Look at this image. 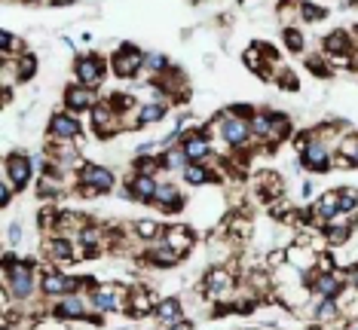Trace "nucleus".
Masks as SVG:
<instances>
[{
	"instance_id": "18",
	"label": "nucleus",
	"mask_w": 358,
	"mask_h": 330,
	"mask_svg": "<svg viewBox=\"0 0 358 330\" xmlns=\"http://www.w3.org/2000/svg\"><path fill=\"white\" fill-rule=\"evenodd\" d=\"M236 287V278H233V272L230 269H224V267H217V269H211L208 272V278H206V291L211 297H227Z\"/></svg>"
},
{
	"instance_id": "46",
	"label": "nucleus",
	"mask_w": 358,
	"mask_h": 330,
	"mask_svg": "<svg viewBox=\"0 0 358 330\" xmlns=\"http://www.w3.org/2000/svg\"><path fill=\"white\" fill-rule=\"evenodd\" d=\"M349 281H352V287H358V267H352V272H349Z\"/></svg>"
},
{
	"instance_id": "20",
	"label": "nucleus",
	"mask_w": 358,
	"mask_h": 330,
	"mask_svg": "<svg viewBox=\"0 0 358 330\" xmlns=\"http://www.w3.org/2000/svg\"><path fill=\"white\" fill-rule=\"evenodd\" d=\"M148 260L153 263V267H175V263L181 260V257H178L172 248H169L166 241H162V236H159V239H153V245L148 248Z\"/></svg>"
},
{
	"instance_id": "10",
	"label": "nucleus",
	"mask_w": 358,
	"mask_h": 330,
	"mask_svg": "<svg viewBox=\"0 0 358 330\" xmlns=\"http://www.w3.org/2000/svg\"><path fill=\"white\" fill-rule=\"evenodd\" d=\"M89 303H92L95 312H120V309H126L129 297L120 291L117 285H104V287H99V291H92Z\"/></svg>"
},
{
	"instance_id": "7",
	"label": "nucleus",
	"mask_w": 358,
	"mask_h": 330,
	"mask_svg": "<svg viewBox=\"0 0 358 330\" xmlns=\"http://www.w3.org/2000/svg\"><path fill=\"white\" fill-rule=\"evenodd\" d=\"M34 168L37 165H34V159H31V156H25V153H10V156H6L3 172H6V181H10L15 190H22V187H28Z\"/></svg>"
},
{
	"instance_id": "16",
	"label": "nucleus",
	"mask_w": 358,
	"mask_h": 330,
	"mask_svg": "<svg viewBox=\"0 0 358 330\" xmlns=\"http://www.w3.org/2000/svg\"><path fill=\"white\" fill-rule=\"evenodd\" d=\"M313 291L315 297H328V300H337L343 294V276L340 272H319L313 278Z\"/></svg>"
},
{
	"instance_id": "19",
	"label": "nucleus",
	"mask_w": 358,
	"mask_h": 330,
	"mask_svg": "<svg viewBox=\"0 0 358 330\" xmlns=\"http://www.w3.org/2000/svg\"><path fill=\"white\" fill-rule=\"evenodd\" d=\"M153 312H157L159 324H166V327H175V324H181V321H184V309H181V303H178L175 297H169V300H159Z\"/></svg>"
},
{
	"instance_id": "39",
	"label": "nucleus",
	"mask_w": 358,
	"mask_h": 330,
	"mask_svg": "<svg viewBox=\"0 0 358 330\" xmlns=\"http://www.w3.org/2000/svg\"><path fill=\"white\" fill-rule=\"evenodd\" d=\"M324 10L322 6H313V3H300V19L303 22H322Z\"/></svg>"
},
{
	"instance_id": "11",
	"label": "nucleus",
	"mask_w": 358,
	"mask_h": 330,
	"mask_svg": "<svg viewBox=\"0 0 358 330\" xmlns=\"http://www.w3.org/2000/svg\"><path fill=\"white\" fill-rule=\"evenodd\" d=\"M50 138H55L59 144L64 141H80V123L77 117H71V110H59L50 119Z\"/></svg>"
},
{
	"instance_id": "45",
	"label": "nucleus",
	"mask_w": 358,
	"mask_h": 330,
	"mask_svg": "<svg viewBox=\"0 0 358 330\" xmlns=\"http://www.w3.org/2000/svg\"><path fill=\"white\" fill-rule=\"evenodd\" d=\"M169 330H193L190 321H181V324H175V327H169Z\"/></svg>"
},
{
	"instance_id": "26",
	"label": "nucleus",
	"mask_w": 358,
	"mask_h": 330,
	"mask_svg": "<svg viewBox=\"0 0 358 330\" xmlns=\"http://www.w3.org/2000/svg\"><path fill=\"white\" fill-rule=\"evenodd\" d=\"M257 190H260V196H264L266 202H273L275 196H282V181L275 178L273 172H266V174H260L257 178Z\"/></svg>"
},
{
	"instance_id": "49",
	"label": "nucleus",
	"mask_w": 358,
	"mask_h": 330,
	"mask_svg": "<svg viewBox=\"0 0 358 330\" xmlns=\"http://www.w3.org/2000/svg\"><path fill=\"white\" fill-rule=\"evenodd\" d=\"M55 3H68V0H55Z\"/></svg>"
},
{
	"instance_id": "9",
	"label": "nucleus",
	"mask_w": 358,
	"mask_h": 330,
	"mask_svg": "<svg viewBox=\"0 0 358 330\" xmlns=\"http://www.w3.org/2000/svg\"><path fill=\"white\" fill-rule=\"evenodd\" d=\"M74 74H77V80L83 86H89V89H99L101 80H104V61L95 52L80 55V59L74 61Z\"/></svg>"
},
{
	"instance_id": "35",
	"label": "nucleus",
	"mask_w": 358,
	"mask_h": 330,
	"mask_svg": "<svg viewBox=\"0 0 358 330\" xmlns=\"http://www.w3.org/2000/svg\"><path fill=\"white\" fill-rule=\"evenodd\" d=\"M144 70H150V74H166V70H169V59L162 52H148V55H144Z\"/></svg>"
},
{
	"instance_id": "24",
	"label": "nucleus",
	"mask_w": 358,
	"mask_h": 330,
	"mask_svg": "<svg viewBox=\"0 0 358 330\" xmlns=\"http://www.w3.org/2000/svg\"><path fill=\"white\" fill-rule=\"evenodd\" d=\"M248 126H251V138L270 141V135H273V114H266V110H255V117L248 119Z\"/></svg>"
},
{
	"instance_id": "40",
	"label": "nucleus",
	"mask_w": 358,
	"mask_h": 330,
	"mask_svg": "<svg viewBox=\"0 0 358 330\" xmlns=\"http://www.w3.org/2000/svg\"><path fill=\"white\" fill-rule=\"evenodd\" d=\"M248 64H251V70H257V74H264V68H260V46H251V50H245V55H242Z\"/></svg>"
},
{
	"instance_id": "47",
	"label": "nucleus",
	"mask_w": 358,
	"mask_h": 330,
	"mask_svg": "<svg viewBox=\"0 0 358 330\" xmlns=\"http://www.w3.org/2000/svg\"><path fill=\"white\" fill-rule=\"evenodd\" d=\"M343 330H358V318H352V321H349V324H346Z\"/></svg>"
},
{
	"instance_id": "14",
	"label": "nucleus",
	"mask_w": 358,
	"mask_h": 330,
	"mask_svg": "<svg viewBox=\"0 0 358 330\" xmlns=\"http://www.w3.org/2000/svg\"><path fill=\"white\" fill-rule=\"evenodd\" d=\"M162 241H166V245L172 248L178 257H184V254L193 248V230H190V227H184V223L166 227V230H162Z\"/></svg>"
},
{
	"instance_id": "22",
	"label": "nucleus",
	"mask_w": 358,
	"mask_h": 330,
	"mask_svg": "<svg viewBox=\"0 0 358 330\" xmlns=\"http://www.w3.org/2000/svg\"><path fill=\"white\" fill-rule=\"evenodd\" d=\"M159 165H162V172H181L184 174V168L190 165V156L184 153V147L178 144V147H169L166 153L159 156Z\"/></svg>"
},
{
	"instance_id": "38",
	"label": "nucleus",
	"mask_w": 358,
	"mask_h": 330,
	"mask_svg": "<svg viewBox=\"0 0 358 330\" xmlns=\"http://www.w3.org/2000/svg\"><path fill=\"white\" fill-rule=\"evenodd\" d=\"M285 46H288L291 52H300L303 50V34H300L297 28H288L285 31Z\"/></svg>"
},
{
	"instance_id": "5",
	"label": "nucleus",
	"mask_w": 358,
	"mask_h": 330,
	"mask_svg": "<svg viewBox=\"0 0 358 330\" xmlns=\"http://www.w3.org/2000/svg\"><path fill=\"white\" fill-rule=\"evenodd\" d=\"M80 291V278H71L59 269H46L40 276V294L43 297H68Z\"/></svg>"
},
{
	"instance_id": "12",
	"label": "nucleus",
	"mask_w": 358,
	"mask_h": 330,
	"mask_svg": "<svg viewBox=\"0 0 358 330\" xmlns=\"http://www.w3.org/2000/svg\"><path fill=\"white\" fill-rule=\"evenodd\" d=\"M95 104H99L95 89H89V86H83V83L64 89V107H68L71 114H86V110H92Z\"/></svg>"
},
{
	"instance_id": "1",
	"label": "nucleus",
	"mask_w": 358,
	"mask_h": 330,
	"mask_svg": "<svg viewBox=\"0 0 358 330\" xmlns=\"http://www.w3.org/2000/svg\"><path fill=\"white\" fill-rule=\"evenodd\" d=\"M3 291L10 294V297H15V300H31L34 297V287H37V281H34V263H13L10 269H3Z\"/></svg>"
},
{
	"instance_id": "34",
	"label": "nucleus",
	"mask_w": 358,
	"mask_h": 330,
	"mask_svg": "<svg viewBox=\"0 0 358 330\" xmlns=\"http://www.w3.org/2000/svg\"><path fill=\"white\" fill-rule=\"evenodd\" d=\"M50 254L59 257V260H68V257H74V245H71V239H50Z\"/></svg>"
},
{
	"instance_id": "4",
	"label": "nucleus",
	"mask_w": 358,
	"mask_h": 330,
	"mask_svg": "<svg viewBox=\"0 0 358 330\" xmlns=\"http://www.w3.org/2000/svg\"><path fill=\"white\" fill-rule=\"evenodd\" d=\"M331 150H328V144H324L319 135H309V141H306V147L300 150V165L309 168V172H315V174H324V172H331Z\"/></svg>"
},
{
	"instance_id": "21",
	"label": "nucleus",
	"mask_w": 358,
	"mask_h": 330,
	"mask_svg": "<svg viewBox=\"0 0 358 330\" xmlns=\"http://www.w3.org/2000/svg\"><path fill=\"white\" fill-rule=\"evenodd\" d=\"M313 214L319 217V220H331V217L340 214V199H337V190L324 193V196H319L313 202Z\"/></svg>"
},
{
	"instance_id": "25",
	"label": "nucleus",
	"mask_w": 358,
	"mask_h": 330,
	"mask_svg": "<svg viewBox=\"0 0 358 330\" xmlns=\"http://www.w3.org/2000/svg\"><path fill=\"white\" fill-rule=\"evenodd\" d=\"M349 50H352V43H349V34L346 31H334V34L324 37V52H331L334 59H349Z\"/></svg>"
},
{
	"instance_id": "3",
	"label": "nucleus",
	"mask_w": 358,
	"mask_h": 330,
	"mask_svg": "<svg viewBox=\"0 0 358 330\" xmlns=\"http://www.w3.org/2000/svg\"><path fill=\"white\" fill-rule=\"evenodd\" d=\"M144 55H148V52H141V50H138V46H132V43L120 46V50L110 55V68H113V74H117L120 80H132V77H138V74L144 70Z\"/></svg>"
},
{
	"instance_id": "6",
	"label": "nucleus",
	"mask_w": 358,
	"mask_h": 330,
	"mask_svg": "<svg viewBox=\"0 0 358 330\" xmlns=\"http://www.w3.org/2000/svg\"><path fill=\"white\" fill-rule=\"evenodd\" d=\"M221 138L227 141V147H233V150L248 147V141H251L248 117H230V114H227L221 119Z\"/></svg>"
},
{
	"instance_id": "13",
	"label": "nucleus",
	"mask_w": 358,
	"mask_h": 330,
	"mask_svg": "<svg viewBox=\"0 0 358 330\" xmlns=\"http://www.w3.org/2000/svg\"><path fill=\"white\" fill-rule=\"evenodd\" d=\"M89 306L92 303H86L83 297H80V291L77 294H68V297H62L59 303H55V315L59 318H64V321H80V318H89L86 312H89Z\"/></svg>"
},
{
	"instance_id": "41",
	"label": "nucleus",
	"mask_w": 358,
	"mask_h": 330,
	"mask_svg": "<svg viewBox=\"0 0 358 330\" xmlns=\"http://www.w3.org/2000/svg\"><path fill=\"white\" fill-rule=\"evenodd\" d=\"M0 46H3V55H10V52L15 50V46H19V40H15V37L10 34V31H3V34H0Z\"/></svg>"
},
{
	"instance_id": "17",
	"label": "nucleus",
	"mask_w": 358,
	"mask_h": 330,
	"mask_svg": "<svg viewBox=\"0 0 358 330\" xmlns=\"http://www.w3.org/2000/svg\"><path fill=\"white\" fill-rule=\"evenodd\" d=\"M129 190H132V199H135V202H144V205H150L153 199H157L159 181L153 178V174H135V178H132V183H129Z\"/></svg>"
},
{
	"instance_id": "37",
	"label": "nucleus",
	"mask_w": 358,
	"mask_h": 330,
	"mask_svg": "<svg viewBox=\"0 0 358 330\" xmlns=\"http://www.w3.org/2000/svg\"><path fill=\"white\" fill-rule=\"evenodd\" d=\"M157 168H162L159 159H150V156H138L135 159V174H157Z\"/></svg>"
},
{
	"instance_id": "27",
	"label": "nucleus",
	"mask_w": 358,
	"mask_h": 330,
	"mask_svg": "<svg viewBox=\"0 0 358 330\" xmlns=\"http://www.w3.org/2000/svg\"><path fill=\"white\" fill-rule=\"evenodd\" d=\"M126 312H132V315H144V312H150V294L141 291V287H132V291H129Z\"/></svg>"
},
{
	"instance_id": "36",
	"label": "nucleus",
	"mask_w": 358,
	"mask_h": 330,
	"mask_svg": "<svg viewBox=\"0 0 358 330\" xmlns=\"http://www.w3.org/2000/svg\"><path fill=\"white\" fill-rule=\"evenodd\" d=\"M135 232H138L141 239H148V241H153V239L162 236L159 223H153V220H138V223H135Z\"/></svg>"
},
{
	"instance_id": "43",
	"label": "nucleus",
	"mask_w": 358,
	"mask_h": 330,
	"mask_svg": "<svg viewBox=\"0 0 358 330\" xmlns=\"http://www.w3.org/2000/svg\"><path fill=\"white\" fill-rule=\"evenodd\" d=\"M6 236H10V245H15V241H22V236H25V230H22V223H13V227L6 230Z\"/></svg>"
},
{
	"instance_id": "15",
	"label": "nucleus",
	"mask_w": 358,
	"mask_h": 330,
	"mask_svg": "<svg viewBox=\"0 0 358 330\" xmlns=\"http://www.w3.org/2000/svg\"><path fill=\"white\" fill-rule=\"evenodd\" d=\"M181 147L190 156V163H202L206 156H211V141L206 132H187L181 138Z\"/></svg>"
},
{
	"instance_id": "42",
	"label": "nucleus",
	"mask_w": 358,
	"mask_h": 330,
	"mask_svg": "<svg viewBox=\"0 0 358 330\" xmlns=\"http://www.w3.org/2000/svg\"><path fill=\"white\" fill-rule=\"evenodd\" d=\"M13 190H15L13 183H10V181H3V187H0V202H3V208L13 202Z\"/></svg>"
},
{
	"instance_id": "23",
	"label": "nucleus",
	"mask_w": 358,
	"mask_h": 330,
	"mask_svg": "<svg viewBox=\"0 0 358 330\" xmlns=\"http://www.w3.org/2000/svg\"><path fill=\"white\" fill-rule=\"evenodd\" d=\"M153 205L166 208V211H178V208L184 205L181 190H178L175 183H159V190H157V199H153Z\"/></svg>"
},
{
	"instance_id": "30",
	"label": "nucleus",
	"mask_w": 358,
	"mask_h": 330,
	"mask_svg": "<svg viewBox=\"0 0 358 330\" xmlns=\"http://www.w3.org/2000/svg\"><path fill=\"white\" fill-rule=\"evenodd\" d=\"M340 159H346L352 168H358V135L340 138Z\"/></svg>"
},
{
	"instance_id": "44",
	"label": "nucleus",
	"mask_w": 358,
	"mask_h": 330,
	"mask_svg": "<svg viewBox=\"0 0 358 330\" xmlns=\"http://www.w3.org/2000/svg\"><path fill=\"white\" fill-rule=\"evenodd\" d=\"M31 330H64L62 324H50V321H43V324H37V327H31Z\"/></svg>"
},
{
	"instance_id": "31",
	"label": "nucleus",
	"mask_w": 358,
	"mask_h": 330,
	"mask_svg": "<svg viewBox=\"0 0 358 330\" xmlns=\"http://www.w3.org/2000/svg\"><path fill=\"white\" fill-rule=\"evenodd\" d=\"M337 199H340V214H352L358 208V190H352V187H340Z\"/></svg>"
},
{
	"instance_id": "48",
	"label": "nucleus",
	"mask_w": 358,
	"mask_h": 330,
	"mask_svg": "<svg viewBox=\"0 0 358 330\" xmlns=\"http://www.w3.org/2000/svg\"><path fill=\"white\" fill-rule=\"evenodd\" d=\"M352 64H355V68H358V52H355V59H352Z\"/></svg>"
},
{
	"instance_id": "33",
	"label": "nucleus",
	"mask_w": 358,
	"mask_h": 330,
	"mask_svg": "<svg viewBox=\"0 0 358 330\" xmlns=\"http://www.w3.org/2000/svg\"><path fill=\"white\" fill-rule=\"evenodd\" d=\"M37 74V59H34V55H19V61H15V77H19V80H31V77H34Z\"/></svg>"
},
{
	"instance_id": "32",
	"label": "nucleus",
	"mask_w": 358,
	"mask_h": 330,
	"mask_svg": "<svg viewBox=\"0 0 358 330\" xmlns=\"http://www.w3.org/2000/svg\"><path fill=\"white\" fill-rule=\"evenodd\" d=\"M340 312V303L337 300H328V297H319V306H315V318L319 321H334Z\"/></svg>"
},
{
	"instance_id": "29",
	"label": "nucleus",
	"mask_w": 358,
	"mask_h": 330,
	"mask_svg": "<svg viewBox=\"0 0 358 330\" xmlns=\"http://www.w3.org/2000/svg\"><path fill=\"white\" fill-rule=\"evenodd\" d=\"M211 178H215V174H211L202 163H190V165L184 168V181L190 183V187H202V183H208Z\"/></svg>"
},
{
	"instance_id": "2",
	"label": "nucleus",
	"mask_w": 358,
	"mask_h": 330,
	"mask_svg": "<svg viewBox=\"0 0 358 330\" xmlns=\"http://www.w3.org/2000/svg\"><path fill=\"white\" fill-rule=\"evenodd\" d=\"M117 187V178L108 165H95V163H86L80 168V196H99V193H110Z\"/></svg>"
},
{
	"instance_id": "8",
	"label": "nucleus",
	"mask_w": 358,
	"mask_h": 330,
	"mask_svg": "<svg viewBox=\"0 0 358 330\" xmlns=\"http://www.w3.org/2000/svg\"><path fill=\"white\" fill-rule=\"evenodd\" d=\"M89 114H92V128L99 138H113V135L123 128V119H120L123 114H117L110 104H95Z\"/></svg>"
},
{
	"instance_id": "28",
	"label": "nucleus",
	"mask_w": 358,
	"mask_h": 330,
	"mask_svg": "<svg viewBox=\"0 0 358 330\" xmlns=\"http://www.w3.org/2000/svg\"><path fill=\"white\" fill-rule=\"evenodd\" d=\"M162 117H166V104H162V101H153V104H141V107H138V123H141V126L159 123Z\"/></svg>"
}]
</instances>
